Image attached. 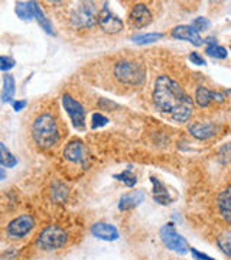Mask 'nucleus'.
<instances>
[{
    "mask_svg": "<svg viewBox=\"0 0 231 260\" xmlns=\"http://www.w3.org/2000/svg\"><path fill=\"white\" fill-rule=\"evenodd\" d=\"M16 93V81L13 75L5 74L3 77V91H2V102L12 103V99L15 97Z\"/></svg>",
    "mask_w": 231,
    "mask_h": 260,
    "instance_id": "19",
    "label": "nucleus"
},
{
    "mask_svg": "<svg viewBox=\"0 0 231 260\" xmlns=\"http://www.w3.org/2000/svg\"><path fill=\"white\" fill-rule=\"evenodd\" d=\"M191 253H192V256H194L196 260H215L213 259L211 256H208V254H204L201 251H196L195 249H191Z\"/></svg>",
    "mask_w": 231,
    "mask_h": 260,
    "instance_id": "31",
    "label": "nucleus"
},
{
    "mask_svg": "<svg viewBox=\"0 0 231 260\" xmlns=\"http://www.w3.org/2000/svg\"><path fill=\"white\" fill-rule=\"evenodd\" d=\"M15 64H16V61L12 56H0V71H9L15 67Z\"/></svg>",
    "mask_w": 231,
    "mask_h": 260,
    "instance_id": "28",
    "label": "nucleus"
},
{
    "mask_svg": "<svg viewBox=\"0 0 231 260\" xmlns=\"http://www.w3.org/2000/svg\"><path fill=\"white\" fill-rule=\"evenodd\" d=\"M189 61H191L192 64L205 65V59H204L203 56L200 55L198 52H191V54H189Z\"/></svg>",
    "mask_w": 231,
    "mask_h": 260,
    "instance_id": "30",
    "label": "nucleus"
},
{
    "mask_svg": "<svg viewBox=\"0 0 231 260\" xmlns=\"http://www.w3.org/2000/svg\"><path fill=\"white\" fill-rule=\"evenodd\" d=\"M192 26H194V29H196L198 32H203V30H207V29L210 28V20L207 18L200 16V18H196L194 22H192Z\"/></svg>",
    "mask_w": 231,
    "mask_h": 260,
    "instance_id": "29",
    "label": "nucleus"
},
{
    "mask_svg": "<svg viewBox=\"0 0 231 260\" xmlns=\"http://www.w3.org/2000/svg\"><path fill=\"white\" fill-rule=\"evenodd\" d=\"M150 182H152V185H153V189H152V191H153V200L156 201L157 204H171V203H172V197L168 192L167 186L163 185V184L155 177H150Z\"/></svg>",
    "mask_w": 231,
    "mask_h": 260,
    "instance_id": "17",
    "label": "nucleus"
},
{
    "mask_svg": "<svg viewBox=\"0 0 231 260\" xmlns=\"http://www.w3.org/2000/svg\"><path fill=\"white\" fill-rule=\"evenodd\" d=\"M195 102L200 107H208L213 102H224V94L211 91V90H208L205 87H198L196 91H195Z\"/></svg>",
    "mask_w": 231,
    "mask_h": 260,
    "instance_id": "15",
    "label": "nucleus"
},
{
    "mask_svg": "<svg viewBox=\"0 0 231 260\" xmlns=\"http://www.w3.org/2000/svg\"><path fill=\"white\" fill-rule=\"evenodd\" d=\"M130 23L133 25V28L142 29L148 26L152 22V12L145 3H136L133 6V9L130 12L129 16Z\"/></svg>",
    "mask_w": 231,
    "mask_h": 260,
    "instance_id": "10",
    "label": "nucleus"
},
{
    "mask_svg": "<svg viewBox=\"0 0 231 260\" xmlns=\"http://www.w3.org/2000/svg\"><path fill=\"white\" fill-rule=\"evenodd\" d=\"M172 37L181 41H188L195 47H201L204 44V39L200 35V32L194 29L192 25H179L172 30Z\"/></svg>",
    "mask_w": 231,
    "mask_h": 260,
    "instance_id": "12",
    "label": "nucleus"
},
{
    "mask_svg": "<svg viewBox=\"0 0 231 260\" xmlns=\"http://www.w3.org/2000/svg\"><path fill=\"white\" fill-rule=\"evenodd\" d=\"M67 239H68V236H67L65 230H62L59 225L52 224V225H48L46 229L42 230V233L38 237L37 243L39 249L52 251L61 249L67 243Z\"/></svg>",
    "mask_w": 231,
    "mask_h": 260,
    "instance_id": "4",
    "label": "nucleus"
},
{
    "mask_svg": "<svg viewBox=\"0 0 231 260\" xmlns=\"http://www.w3.org/2000/svg\"><path fill=\"white\" fill-rule=\"evenodd\" d=\"M62 104H64V109L68 113V116L71 117V121H73L75 129L84 130V127H85V110H84L83 104L74 100L70 94L62 95Z\"/></svg>",
    "mask_w": 231,
    "mask_h": 260,
    "instance_id": "7",
    "label": "nucleus"
},
{
    "mask_svg": "<svg viewBox=\"0 0 231 260\" xmlns=\"http://www.w3.org/2000/svg\"><path fill=\"white\" fill-rule=\"evenodd\" d=\"M114 77L121 84L140 87L146 80V68L142 62H138V61L123 59L114 65Z\"/></svg>",
    "mask_w": 231,
    "mask_h": 260,
    "instance_id": "3",
    "label": "nucleus"
},
{
    "mask_svg": "<svg viewBox=\"0 0 231 260\" xmlns=\"http://www.w3.org/2000/svg\"><path fill=\"white\" fill-rule=\"evenodd\" d=\"M98 25H100V28H102L106 34H119V32H121L123 28H124L121 19L119 18V16H116V15L107 8V5L98 12Z\"/></svg>",
    "mask_w": 231,
    "mask_h": 260,
    "instance_id": "9",
    "label": "nucleus"
},
{
    "mask_svg": "<svg viewBox=\"0 0 231 260\" xmlns=\"http://www.w3.org/2000/svg\"><path fill=\"white\" fill-rule=\"evenodd\" d=\"M159 234H160V240L163 242V244L167 246L169 250L176 251L178 254H186L188 250H189L186 240L176 232L175 225L172 223L165 224L160 229Z\"/></svg>",
    "mask_w": 231,
    "mask_h": 260,
    "instance_id": "6",
    "label": "nucleus"
},
{
    "mask_svg": "<svg viewBox=\"0 0 231 260\" xmlns=\"http://www.w3.org/2000/svg\"><path fill=\"white\" fill-rule=\"evenodd\" d=\"M18 164L16 156L10 152L9 149L5 146V143L0 142V167L15 168Z\"/></svg>",
    "mask_w": 231,
    "mask_h": 260,
    "instance_id": "21",
    "label": "nucleus"
},
{
    "mask_svg": "<svg viewBox=\"0 0 231 260\" xmlns=\"http://www.w3.org/2000/svg\"><path fill=\"white\" fill-rule=\"evenodd\" d=\"M114 178L116 179H119L120 182H123L124 185H127V186H135L136 185V182H138V177L133 174V171L131 169H124L123 172H120V174H117V175H114Z\"/></svg>",
    "mask_w": 231,
    "mask_h": 260,
    "instance_id": "25",
    "label": "nucleus"
},
{
    "mask_svg": "<svg viewBox=\"0 0 231 260\" xmlns=\"http://www.w3.org/2000/svg\"><path fill=\"white\" fill-rule=\"evenodd\" d=\"M71 23L78 29H90L98 23V12L91 2L80 3L71 13Z\"/></svg>",
    "mask_w": 231,
    "mask_h": 260,
    "instance_id": "5",
    "label": "nucleus"
},
{
    "mask_svg": "<svg viewBox=\"0 0 231 260\" xmlns=\"http://www.w3.org/2000/svg\"><path fill=\"white\" fill-rule=\"evenodd\" d=\"M87 156V148L81 140H73L64 148V158L73 164H84Z\"/></svg>",
    "mask_w": 231,
    "mask_h": 260,
    "instance_id": "11",
    "label": "nucleus"
},
{
    "mask_svg": "<svg viewBox=\"0 0 231 260\" xmlns=\"http://www.w3.org/2000/svg\"><path fill=\"white\" fill-rule=\"evenodd\" d=\"M188 130L194 138L200 140L210 139L217 135V126L211 121H196V123H192Z\"/></svg>",
    "mask_w": 231,
    "mask_h": 260,
    "instance_id": "14",
    "label": "nucleus"
},
{
    "mask_svg": "<svg viewBox=\"0 0 231 260\" xmlns=\"http://www.w3.org/2000/svg\"><path fill=\"white\" fill-rule=\"evenodd\" d=\"M32 6H34V18L37 19V22L41 25V28L44 29L46 34H49V35H55V32H54V28H52L51 22L46 19V16L44 15V12H42V9L39 8V5H38L37 2H32Z\"/></svg>",
    "mask_w": 231,
    "mask_h": 260,
    "instance_id": "20",
    "label": "nucleus"
},
{
    "mask_svg": "<svg viewBox=\"0 0 231 260\" xmlns=\"http://www.w3.org/2000/svg\"><path fill=\"white\" fill-rule=\"evenodd\" d=\"M218 208L222 218L231 225V185L218 195Z\"/></svg>",
    "mask_w": 231,
    "mask_h": 260,
    "instance_id": "18",
    "label": "nucleus"
},
{
    "mask_svg": "<svg viewBox=\"0 0 231 260\" xmlns=\"http://www.w3.org/2000/svg\"><path fill=\"white\" fill-rule=\"evenodd\" d=\"M6 178V172L0 168V179H5Z\"/></svg>",
    "mask_w": 231,
    "mask_h": 260,
    "instance_id": "33",
    "label": "nucleus"
},
{
    "mask_svg": "<svg viewBox=\"0 0 231 260\" xmlns=\"http://www.w3.org/2000/svg\"><path fill=\"white\" fill-rule=\"evenodd\" d=\"M205 54L208 56H211V58H215V59H224V58H227L228 55V52H227V49L221 45H218L217 42H211L207 49H205Z\"/></svg>",
    "mask_w": 231,
    "mask_h": 260,
    "instance_id": "24",
    "label": "nucleus"
},
{
    "mask_svg": "<svg viewBox=\"0 0 231 260\" xmlns=\"http://www.w3.org/2000/svg\"><path fill=\"white\" fill-rule=\"evenodd\" d=\"M153 103L160 112L171 114L178 123L189 120L194 112V103L185 93L181 84L176 83L168 75H160L155 81Z\"/></svg>",
    "mask_w": 231,
    "mask_h": 260,
    "instance_id": "1",
    "label": "nucleus"
},
{
    "mask_svg": "<svg viewBox=\"0 0 231 260\" xmlns=\"http://www.w3.org/2000/svg\"><path fill=\"white\" fill-rule=\"evenodd\" d=\"M15 12L20 19H25V20H29V19L34 18V6H32V2H18L16 3V8H15Z\"/></svg>",
    "mask_w": 231,
    "mask_h": 260,
    "instance_id": "23",
    "label": "nucleus"
},
{
    "mask_svg": "<svg viewBox=\"0 0 231 260\" xmlns=\"http://www.w3.org/2000/svg\"><path fill=\"white\" fill-rule=\"evenodd\" d=\"M145 201V192L143 191H133L129 194H124L119 201V210L121 211H129L136 208Z\"/></svg>",
    "mask_w": 231,
    "mask_h": 260,
    "instance_id": "16",
    "label": "nucleus"
},
{
    "mask_svg": "<svg viewBox=\"0 0 231 260\" xmlns=\"http://www.w3.org/2000/svg\"><path fill=\"white\" fill-rule=\"evenodd\" d=\"M228 93H230V94H231V90H228Z\"/></svg>",
    "mask_w": 231,
    "mask_h": 260,
    "instance_id": "34",
    "label": "nucleus"
},
{
    "mask_svg": "<svg viewBox=\"0 0 231 260\" xmlns=\"http://www.w3.org/2000/svg\"><path fill=\"white\" fill-rule=\"evenodd\" d=\"M32 138L38 148H54L59 140V130L55 117L49 113L39 114L32 123Z\"/></svg>",
    "mask_w": 231,
    "mask_h": 260,
    "instance_id": "2",
    "label": "nucleus"
},
{
    "mask_svg": "<svg viewBox=\"0 0 231 260\" xmlns=\"http://www.w3.org/2000/svg\"><path fill=\"white\" fill-rule=\"evenodd\" d=\"M163 38V34H157V32H152V34H138L135 37H131V41L139 45H148V44H153L157 42Z\"/></svg>",
    "mask_w": 231,
    "mask_h": 260,
    "instance_id": "22",
    "label": "nucleus"
},
{
    "mask_svg": "<svg viewBox=\"0 0 231 260\" xmlns=\"http://www.w3.org/2000/svg\"><path fill=\"white\" fill-rule=\"evenodd\" d=\"M12 107L15 112H20L26 107V102L25 100H16V102H12Z\"/></svg>",
    "mask_w": 231,
    "mask_h": 260,
    "instance_id": "32",
    "label": "nucleus"
},
{
    "mask_svg": "<svg viewBox=\"0 0 231 260\" xmlns=\"http://www.w3.org/2000/svg\"><path fill=\"white\" fill-rule=\"evenodd\" d=\"M218 246L224 254L231 257V233H222L218 237Z\"/></svg>",
    "mask_w": 231,
    "mask_h": 260,
    "instance_id": "26",
    "label": "nucleus"
},
{
    "mask_svg": "<svg viewBox=\"0 0 231 260\" xmlns=\"http://www.w3.org/2000/svg\"><path fill=\"white\" fill-rule=\"evenodd\" d=\"M91 234L95 239L104 240V242H114L119 239V230L114 225L109 223H103V221L92 224Z\"/></svg>",
    "mask_w": 231,
    "mask_h": 260,
    "instance_id": "13",
    "label": "nucleus"
},
{
    "mask_svg": "<svg viewBox=\"0 0 231 260\" xmlns=\"http://www.w3.org/2000/svg\"><path fill=\"white\" fill-rule=\"evenodd\" d=\"M107 123H109V119L106 116H103L102 113H94L91 116V129L104 127Z\"/></svg>",
    "mask_w": 231,
    "mask_h": 260,
    "instance_id": "27",
    "label": "nucleus"
},
{
    "mask_svg": "<svg viewBox=\"0 0 231 260\" xmlns=\"http://www.w3.org/2000/svg\"><path fill=\"white\" fill-rule=\"evenodd\" d=\"M34 227H35V218L29 214H23L10 221L8 225V236L13 239H22L28 236Z\"/></svg>",
    "mask_w": 231,
    "mask_h": 260,
    "instance_id": "8",
    "label": "nucleus"
}]
</instances>
